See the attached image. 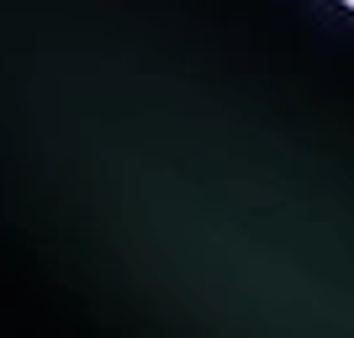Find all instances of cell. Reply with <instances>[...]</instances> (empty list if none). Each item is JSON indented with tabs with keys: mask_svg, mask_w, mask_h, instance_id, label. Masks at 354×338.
I'll return each mask as SVG.
<instances>
[{
	"mask_svg": "<svg viewBox=\"0 0 354 338\" xmlns=\"http://www.w3.org/2000/svg\"><path fill=\"white\" fill-rule=\"evenodd\" d=\"M349 6H354V0H349Z\"/></svg>",
	"mask_w": 354,
	"mask_h": 338,
	"instance_id": "1",
	"label": "cell"
}]
</instances>
